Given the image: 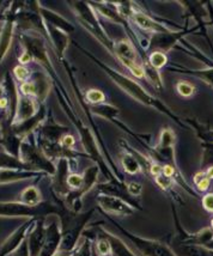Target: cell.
I'll use <instances>...</instances> for the list:
<instances>
[{"mask_svg": "<svg viewBox=\"0 0 213 256\" xmlns=\"http://www.w3.org/2000/svg\"><path fill=\"white\" fill-rule=\"evenodd\" d=\"M106 218L120 230V232H122L124 234V237H127V238L132 242V244L136 246V249L139 252V254L142 256H178L169 248V246L160 243V240H152L136 236V234H130V231L124 230V228L121 226L120 224H118L115 220H112V219L109 217Z\"/></svg>", "mask_w": 213, "mask_h": 256, "instance_id": "2", "label": "cell"}, {"mask_svg": "<svg viewBox=\"0 0 213 256\" xmlns=\"http://www.w3.org/2000/svg\"><path fill=\"white\" fill-rule=\"evenodd\" d=\"M91 256H101L98 252H97L95 246H92V249H91Z\"/></svg>", "mask_w": 213, "mask_h": 256, "instance_id": "35", "label": "cell"}, {"mask_svg": "<svg viewBox=\"0 0 213 256\" xmlns=\"http://www.w3.org/2000/svg\"><path fill=\"white\" fill-rule=\"evenodd\" d=\"M198 136H199L202 139L205 140L206 142H208V144H213V130H202V132H199V130H198Z\"/></svg>", "mask_w": 213, "mask_h": 256, "instance_id": "29", "label": "cell"}, {"mask_svg": "<svg viewBox=\"0 0 213 256\" xmlns=\"http://www.w3.org/2000/svg\"><path fill=\"white\" fill-rule=\"evenodd\" d=\"M32 176V172H14V170H6V172H0V182L17 181V180L28 178Z\"/></svg>", "mask_w": 213, "mask_h": 256, "instance_id": "18", "label": "cell"}, {"mask_svg": "<svg viewBox=\"0 0 213 256\" xmlns=\"http://www.w3.org/2000/svg\"><path fill=\"white\" fill-rule=\"evenodd\" d=\"M84 52H85V53H86V56H89L91 59H92L94 62L97 64V65L101 67V68L104 70V72L106 73V74H108L109 77H110L112 80H114L115 83H116L118 86L121 88V89L126 91V92L130 96H132L133 98L138 100V102L142 103V104L152 106V108H156L157 110L164 112V114L168 115L170 118L175 120L178 124L184 126V124L180 122L178 118L176 116L174 112H172V110H170L168 106L164 104V103L160 102V100H158L157 98H154V96H151L148 92H146V91L142 89V88L138 83H136V82L132 80V79H130L128 77H124V76L121 74L120 72L115 71V70L110 68V67H109V66H106V64H103V62H100V60H97L96 58H94L89 53V52H86V50H84Z\"/></svg>", "mask_w": 213, "mask_h": 256, "instance_id": "1", "label": "cell"}, {"mask_svg": "<svg viewBox=\"0 0 213 256\" xmlns=\"http://www.w3.org/2000/svg\"><path fill=\"white\" fill-rule=\"evenodd\" d=\"M91 249H92L91 242L86 237V238L84 240V242L80 244V246L77 248V252H76L74 256H91Z\"/></svg>", "mask_w": 213, "mask_h": 256, "instance_id": "26", "label": "cell"}, {"mask_svg": "<svg viewBox=\"0 0 213 256\" xmlns=\"http://www.w3.org/2000/svg\"><path fill=\"white\" fill-rule=\"evenodd\" d=\"M95 114L103 116L106 118H109L110 121H115V116H118V109L115 108L110 104H106V103H101V104H96L91 108Z\"/></svg>", "mask_w": 213, "mask_h": 256, "instance_id": "17", "label": "cell"}, {"mask_svg": "<svg viewBox=\"0 0 213 256\" xmlns=\"http://www.w3.org/2000/svg\"><path fill=\"white\" fill-rule=\"evenodd\" d=\"M74 138H73L72 136H70V134H66L65 136L62 139V145L64 146V148H70L71 150V148L73 145H74Z\"/></svg>", "mask_w": 213, "mask_h": 256, "instance_id": "31", "label": "cell"}, {"mask_svg": "<svg viewBox=\"0 0 213 256\" xmlns=\"http://www.w3.org/2000/svg\"><path fill=\"white\" fill-rule=\"evenodd\" d=\"M62 237L58 230L56 224H52L50 228H48L47 236H46L44 244L42 246V250L40 252V256H56V252L59 248L60 242Z\"/></svg>", "mask_w": 213, "mask_h": 256, "instance_id": "10", "label": "cell"}, {"mask_svg": "<svg viewBox=\"0 0 213 256\" xmlns=\"http://www.w3.org/2000/svg\"><path fill=\"white\" fill-rule=\"evenodd\" d=\"M83 175H78V174H71L68 178V186L70 190H72V192L78 190L83 186Z\"/></svg>", "mask_w": 213, "mask_h": 256, "instance_id": "25", "label": "cell"}, {"mask_svg": "<svg viewBox=\"0 0 213 256\" xmlns=\"http://www.w3.org/2000/svg\"><path fill=\"white\" fill-rule=\"evenodd\" d=\"M86 100L91 104H101V103L104 102L106 97L103 95L102 91L97 90V89H91L86 92Z\"/></svg>", "mask_w": 213, "mask_h": 256, "instance_id": "24", "label": "cell"}, {"mask_svg": "<svg viewBox=\"0 0 213 256\" xmlns=\"http://www.w3.org/2000/svg\"><path fill=\"white\" fill-rule=\"evenodd\" d=\"M169 71L181 72V73H184V74L196 76V77L202 79L204 82H206L208 85L213 86V67L208 70H187V68H172V67H169Z\"/></svg>", "mask_w": 213, "mask_h": 256, "instance_id": "15", "label": "cell"}, {"mask_svg": "<svg viewBox=\"0 0 213 256\" xmlns=\"http://www.w3.org/2000/svg\"><path fill=\"white\" fill-rule=\"evenodd\" d=\"M142 67H144L145 76L150 79V82L154 85V88L158 90H162V88H163L162 79H160V73H158L157 70L148 65V62L145 64V66H142Z\"/></svg>", "mask_w": 213, "mask_h": 256, "instance_id": "20", "label": "cell"}, {"mask_svg": "<svg viewBox=\"0 0 213 256\" xmlns=\"http://www.w3.org/2000/svg\"><path fill=\"white\" fill-rule=\"evenodd\" d=\"M40 200H41V195H40L38 190L34 187L26 188L22 193V201L26 205L35 206L40 202Z\"/></svg>", "mask_w": 213, "mask_h": 256, "instance_id": "19", "label": "cell"}, {"mask_svg": "<svg viewBox=\"0 0 213 256\" xmlns=\"http://www.w3.org/2000/svg\"><path fill=\"white\" fill-rule=\"evenodd\" d=\"M130 16L134 20L136 26H139L142 29L148 30V32H152L154 34H163V32H169V30L166 29V26H163L162 24H158L154 18L148 17V14H142V12L136 11L134 8H132Z\"/></svg>", "mask_w": 213, "mask_h": 256, "instance_id": "9", "label": "cell"}, {"mask_svg": "<svg viewBox=\"0 0 213 256\" xmlns=\"http://www.w3.org/2000/svg\"><path fill=\"white\" fill-rule=\"evenodd\" d=\"M26 226L20 228V230H17L10 240H6V242L4 243V246H2V250H0V256H5V255L10 254L11 252H14V249L17 248V246L20 244V240H23L24 232H26Z\"/></svg>", "mask_w": 213, "mask_h": 256, "instance_id": "16", "label": "cell"}, {"mask_svg": "<svg viewBox=\"0 0 213 256\" xmlns=\"http://www.w3.org/2000/svg\"><path fill=\"white\" fill-rule=\"evenodd\" d=\"M72 4L74 5V8L76 11H77L79 18H80L82 23H83L86 28H89L90 32H92L94 35H96V38H98L100 41H101L109 50L112 52L114 44H112V40L108 38V35H106L104 30H103L101 24L97 20L95 12H94L92 8H90V2H72Z\"/></svg>", "mask_w": 213, "mask_h": 256, "instance_id": "3", "label": "cell"}, {"mask_svg": "<svg viewBox=\"0 0 213 256\" xmlns=\"http://www.w3.org/2000/svg\"><path fill=\"white\" fill-rule=\"evenodd\" d=\"M98 169H100L98 166H92L88 168V169L85 170L83 174V178H84L83 186H82L78 190H74V192H72V193H68V201L72 204L73 208L74 210H77V205H78V207H80L82 196H83L86 192H89L91 188L95 186L97 175H98Z\"/></svg>", "mask_w": 213, "mask_h": 256, "instance_id": "7", "label": "cell"}, {"mask_svg": "<svg viewBox=\"0 0 213 256\" xmlns=\"http://www.w3.org/2000/svg\"><path fill=\"white\" fill-rule=\"evenodd\" d=\"M176 252L181 256H213V249L196 244H182L181 243L176 248Z\"/></svg>", "mask_w": 213, "mask_h": 256, "instance_id": "12", "label": "cell"}, {"mask_svg": "<svg viewBox=\"0 0 213 256\" xmlns=\"http://www.w3.org/2000/svg\"><path fill=\"white\" fill-rule=\"evenodd\" d=\"M174 144H175V136L170 130H163L160 133V142L156 148H154V158L158 162H163L164 166H175V158H174Z\"/></svg>", "mask_w": 213, "mask_h": 256, "instance_id": "5", "label": "cell"}, {"mask_svg": "<svg viewBox=\"0 0 213 256\" xmlns=\"http://www.w3.org/2000/svg\"><path fill=\"white\" fill-rule=\"evenodd\" d=\"M30 60H32V56H30L28 53H26V54H23L22 56H20V62H22V64H26V62H29Z\"/></svg>", "mask_w": 213, "mask_h": 256, "instance_id": "33", "label": "cell"}, {"mask_svg": "<svg viewBox=\"0 0 213 256\" xmlns=\"http://www.w3.org/2000/svg\"><path fill=\"white\" fill-rule=\"evenodd\" d=\"M22 91H23V94H26V95H30V94H35L36 88L34 84L26 83L22 85Z\"/></svg>", "mask_w": 213, "mask_h": 256, "instance_id": "32", "label": "cell"}, {"mask_svg": "<svg viewBox=\"0 0 213 256\" xmlns=\"http://www.w3.org/2000/svg\"><path fill=\"white\" fill-rule=\"evenodd\" d=\"M202 205L205 207L206 211L213 212V194H206L202 199Z\"/></svg>", "mask_w": 213, "mask_h": 256, "instance_id": "28", "label": "cell"}, {"mask_svg": "<svg viewBox=\"0 0 213 256\" xmlns=\"http://www.w3.org/2000/svg\"><path fill=\"white\" fill-rule=\"evenodd\" d=\"M90 4L95 6L96 10L104 17L109 18V20H114V22H116L118 24H124V26H127V22L124 20V17L121 16L120 12H118L115 8H112V6H109L108 4L106 5L104 2H90Z\"/></svg>", "mask_w": 213, "mask_h": 256, "instance_id": "13", "label": "cell"}, {"mask_svg": "<svg viewBox=\"0 0 213 256\" xmlns=\"http://www.w3.org/2000/svg\"><path fill=\"white\" fill-rule=\"evenodd\" d=\"M168 62V59H166V56L164 53H160V52H152L148 56V65L154 67V68H162L166 65Z\"/></svg>", "mask_w": 213, "mask_h": 256, "instance_id": "21", "label": "cell"}, {"mask_svg": "<svg viewBox=\"0 0 213 256\" xmlns=\"http://www.w3.org/2000/svg\"><path fill=\"white\" fill-rule=\"evenodd\" d=\"M6 106H8V100H6L5 98L0 100V108H5Z\"/></svg>", "mask_w": 213, "mask_h": 256, "instance_id": "34", "label": "cell"}, {"mask_svg": "<svg viewBox=\"0 0 213 256\" xmlns=\"http://www.w3.org/2000/svg\"><path fill=\"white\" fill-rule=\"evenodd\" d=\"M112 52H114L115 56H118V59L120 60V62H122L124 65L136 76V77H144V67L136 62V53L132 44H130L126 40L118 41L116 44H114Z\"/></svg>", "mask_w": 213, "mask_h": 256, "instance_id": "4", "label": "cell"}, {"mask_svg": "<svg viewBox=\"0 0 213 256\" xmlns=\"http://www.w3.org/2000/svg\"><path fill=\"white\" fill-rule=\"evenodd\" d=\"M126 188H127V192H128V194L133 195V196H138V195H140L142 190V184H138V182H128V184H126Z\"/></svg>", "mask_w": 213, "mask_h": 256, "instance_id": "27", "label": "cell"}, {"mask_svg": "<svg viewBox=\"0 0 213 256\" xmlns=\"http://www.w3.org/2000/svg\"><path fill=\"white\" fill-rule=\"evenodd\" d=\"M2 89L0 88V100H2Z\"/></svg>", "mask_w": 213, "mask_h": 256, "instance_id": "36", "label": "cell"}, {"mask_svg": "<svg viewBox=\"0 0 213 256\" xmlns=\"http://www.w3.org/2000/svg\"><path fill=\"white\" fill-rule=\"evenodd\" d=\"M14 74H16V77L20 79V80H23V79H26V76H28V70L23 66H18L14 68Z\"/></svg>", "mask_w": 213, "mask_h": 256, "instance_id": "30", "label": "cell"}, {"mask_svg": "<svg viewBox=\"0 0 213 256\" xmlns=\"http://www.w3.org/2000/svg\"><path fill=\"white\" fill-rule=\"evenodd\" d=\"M121 163H122L124 172L130 174V175L138 174L142 170V166L139 163L138 158L130 151L124 152L122 156H121Z\"/></svg>", "mask_w": 213, "mask_h": 256, "instance_id": "14", "label": "cell"}, {"mask_svg": "<svg viewBox=\"0 0 213 256\" xmlns=\"http://www.w3.org/2000/svg\"><path fill=\"white\" fill-rule=\"evenodd\" d=\"M176 91L180 96L182 97H190L196 94V86L192 85L190 82H186V80H180L176 84Z\"/></svg>", "mask_w": 213, "mask_h": 256, "instance_id": "22", "label": "cell"}, {"mask_svg": "<svg viewBox=\"0 0 213 256\" xmlns=\"http://www.w3.org/2000/svg\"><path fill=\"white\" fill-rule=\"evenodd\" d=\"M46 234L42 225H40L32 231L29 238V252L30 256H40V252L42 250V246L44 244Z\"/></svg>", "mask_w": 213, "mask_h": 256, "instance_id": "11", "label": "cell"}, {"mask_svg": "<svg viewBox=\"0 0 213 256\" xmlns=\"http://www.w3.org/2000/svg\"><path fill=\"white\" fill-rule=\"evenodd\" d=\"M96 250L98 252L101 256H106L108 254H110L112 252V246H110V242H109V240L106 238V237L102 236L100 237L98 240H97V243H96Z\"/></svg>", "mask_w": 213, "mask_h": 256, "instance_id": "23", "label": "cell"}, {"mask_svg": "<svg viewBox=\"0 0 213 256\" xmlns=\"http://www.w3.org/2000/svg\"><path fill=\"white\" fill-rule=\"evenodd\" d=\"M190 32L188 30L180 32H163V34H154L152 36L150 46H148V50H152L154 52H160V53L166 54V52H168L174 47L176 42L178 41L182 36H184L186 34Z\"/></svg>", "mask_w": 213, "mask_h": 256, "instance_id": "8", "label": "cell"}, {"mask_svg": "<svg viewBox=\"0 0 213 256\" xmlns=\"http://www.w3.org/2000/svg\"><path fill=\"white\" fill-rule=\"evenodd\" d=\"M98 205L101 208L104 210L106 212L114 213V214L120 216H130L136 211V208L130 204L120 199V198L112 196V195L102 194L97 198Z\"/></svg>", "mask_w": 213, "mask_h": 256, "instance_id": "6", "label": "cell"}]
</instances>
